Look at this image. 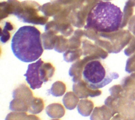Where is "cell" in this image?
<instances>
[{"label": "cell", "mask_w": 135, "mask_h": 120, "mask_svg": "<svg viewBox=\"0 0 135 120\" xmlns=\"http://www.w3.org/2000/svg\"><path fill=\"white\" fill-rule=\"evenodd\" d=\"M82 77L87 88L96 90L103 88L119 77L115 72H110L105 64L100 60L88 62L82 71Z\"/></svg>", "instance_id": "3957f363"}, {"label": "cell", "mask_w": 135, "mask_h": 120, "mask_svg": "<svg viewBox=\"0 0 135 120\" xmlns=\"http://www.w3.org/2000/svg\"><path fill=\"white\" fill-rule=\"evenodd\" d=\"M54 68L50 63H44L40 58L35 62L28 65L26 72L24 75L26 80L32 89L41 87L43 83L47 82L52 77Z\"/></svg>", "instance_id": "5b68a950"}, {"label": "cell", "mask_w": 135, "mask_h": 120, "mask_svg": "<svg viewBox=\"0 0 135 120\" xmlns=\"http://www.w3.org/2000/svg\"><path fill=\"white\" fill-rule=\"evenodd\" d=\"M105 1H109V0H105Z\"/></svg>", "instance_id": "ba28073f"}, {"label": "cell", "mask_w": 135, "mask_h": 120, "mask_svg": "<svg viewBox=\"0 0 135 120\" xmlns=\"http://www.w3.org/2000/svg\"><path fill=\"white\" fill-rule=\"evenodd\" d=\"M122 19L123 13L119 7L109 2L99 1L89 11L84 29L112 33L121 27Z\"/></svg>", "instance_id": "7a4b0ae2"}, {"label": "cell", "mask_w": 135, "mask_h": 120, "mask_svg": "<svg viewBox=\"0 0 135 120\" xmlns=\"http://www.w3.org/2000/svg\"><path fill=\"white\" fill-rule=\"evenodd\" d=\"M11 48L14 56L24 62L37 60L43 52L41 32L35 26H22L13 36Z\"/></svg>", "instance_id": "6da1fadb"}, {"label": "cell", "mask_w": 135, "mask_h": 120, "mask_svg": "<svg viewBox=\"0 0 135 120\" xmlns=\"http://www.w3.org/2000/svg\"><path fill=\"white\" fill-rule=\"evenodd\" d=\"M13 30V26L9 22H5L3 27L1 29V41L2 43H6L10 38L9 31Z\"/></svg>", "instance_id": "52a82bcc"}, {"label": "cell", "mask_w": 135, "mask_h": 120, "mask_svg": "<svg viewBox=\"0 0 135 120\" xmlns=\"http://www.w3.org/2000/svg\"><path fill=\"white\" fill-rule=\"evenodd\" d=\"M135 6V0H128L123 9V15L121 28L124 27L129 21L130 17L132 15L133 8Z\"/></svg>", "instance_id": "8992f818"}, {"label": "cell", "mask_w": 135, "mask_h": 120, "mask_svg": "<svg viewBox=\"0 0 135 120\" xmlns=\"http://www.w3.org/2000/svg\"><path fill=\"white\" fill-rule=\"evenodd\" d=\"M12 14L22 22L44 25L49 19L47 16L40 15L41 6L35 2L26 1L21 3L17 0H12Z\"/></svg>", "instance_id": "277c9868"}]
</instances>
